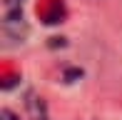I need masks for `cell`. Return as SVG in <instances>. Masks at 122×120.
Wrapping results in <instances>:
<instances>
[{"label": "cell", "instance_id": "6da1fadb", "mask_svg": "<svg viewBox=\"0 0 122 120\" xmlns=\"http://www.w3.org/2000/svg\"><path fill=\"white\" fill-rule=\"evenodd\" d=\"M27 35V25H25V18H23V10L15 8V10H8L3 18V38L8 45H15V43H23Z\"/></svg>", "mask_w": 122, "mask_h": 120}, {"label": "cell", "instance_id": "7a4b0ae2", "mask_svg": "<svg viewBox=\"0 0 122 120\" xmlns=\"http://www.w3.org/2000/svg\"><path fill=\"white\" fill-rule=\"evenodd\" d=\"M42 20H45L47 25H55V23H60V20H62V8H60V5H55L52 10L42 13Z\"/></svg>", "mask_w": 122, "mask_h": 120}, {"label": "cell", "instance_id": "3957f363", "mask_svg": "<svg viewBox=\"0 0 122 120\" xmlns=\"http://www.w3.org/2000/svg\"><path fill=\"white\" fill-rule=\"evenodd\" d=\"M77 78H82V70L80 68H67V70H65V80H67V83H72V80H77Z\"/></svg>", "mask_w": 122, "mask_h": 120}, {"label": "cell", "instance_id": "277c9868", "mask_svg": "<svg viewBox=\"0 0 122 120\" xmlns=\"http://www.w3.org/2000/svg\"><path fill=\"white\" fill-rule=\"evenodd\" d=\"M0 115H3V120H18V118H15V113L8 110V108H3V113H0Z\"/></svg>", "mask_w": 122, "mask_h": 120}, {"label": "cell", "instance_id": "5b68a950", "mask_svg": "<svg viewBox=\"0 0 122 120\" xmlns=\"http://www.w3.org/2000/svg\"><path fill=\"white\" fill-rule=\"evenodd\" d=\"M50 45H52V48H57V45L62 48L65 45V38H50Z\"/></svg>", "mask_w": 122, "mask_h": 120}]
</instances>
